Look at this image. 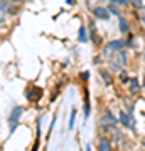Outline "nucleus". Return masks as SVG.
<instances>
[{
	"label": "nucleus",
	"instance_id": "obj_21",
	"mask_svg": "<svg viewBox=\"0 0 145 151\" xmlns=\"http://www.w3.org/2000/svg\"><path fill=\"white\" fill-rule=\"evenodd\" d=\"M144 60H145V52H144Z\"/></svg>",
	"mask_w": 145,
	"mask_h": 151
},
{
	"label": "nucleus",
	"instance_id": "obj_2",
	"mask_svg": "<svg viewBox=\"0 0 145 151\" xmlns=\"http://www.w3.org/2000/svg\"><path fill=\"white\" fill-rule=\"evenodd\" d=\"M123 47H125L123 40H113V42H110V44L105 45V54L106 55L117 54V52H120V50H123Z\"/></svg>",
	"mask_w": 145,
	"mask_h": 151
},
{
	"label": "nucleus",
	"instance_id": "obj_3",
	"mask_svg": "<svg viewBox=\"0 0 145 151\" xmlns=\"http://www.w3.org/2000/svg\"><path fill=\"white\" fill-rule=\"evenodd\" d=\"M125 64H127V52L125 50H120V52H117V57L111 60V67L120 70Z\"/></svg>",
	"mask_w": 145,
	"mask_h": 151
},
{
	"label": "nucleus",
	"instance_id": "obj_19",
	"mask_svg": "<svg viewBox=\"0 0 145 151\" xmlns=\"http://www.w3.org/2000/svg\"><path fill=\"white\" fill-rule=\"evenodd\" d=\"M12 2H22V0H12Z\"/></svg>",
	"mask_w": 145,
	"mask_h": 151
},
{
	"label": "nucleus",
	"instance_id": "obj_22",
	"mask_svg": "<svg viewBox=\"0 0 145 151\" xmlns=\"http://www.w3.org/2000/svg\"><path fill=\"white\" fill-rule=\"evenodd\" d=\"M144 146H145V141H144Z\"/></svg>",
	"mask_w": 145,
	"mask_h": 151
},
{
	"label": "nucleus",
	"instance_id": "obj_14",
	"mask_svg": "<svg viewBox=\"0 0 145 151\" xmlns=\"http://www.w3.org/2000/svg\"><path fill=\"white\" fill-rule=\"evenodd\" d=\"M130 2H132V4H133L135 7H138V9H142V7H144V4H142V0H130Z\"/></svg>",
	"mask_w": 145,
	"mask_h": 151
},
{
	"label": "nucleus",
	"instance_id": "obj_17",
	"mask_svg": "<svg viewBox=\"0 0 145 151\" xmlns=\"http://www.w3.org/2000/svg\"><path fill=\"white\" fill-rule=\"evenodd\" d=\"M142 22H144V27H145V10L142 12Z\"/></svg>",
	"mask_w": 145,
	"mask_h": 151
},
{
	"label": "nucleus",
	"instance_id": "obj_1",
	"mask_svg": "<svg viewBox=\"0 0 145 151\" xmlns=\"http://www.w3.org/2000/svg\"><path fill=\"white\" fill-rule=\"evenodd\" d=\"M22 116V108L20 106H15V108L10 111V116H9V126H10V133H14V129L17 128V123Z\"/></svg>",
	"mask_w": 145,
	"mask_h": 151
},
{
	"label": "nucleus",
	"instance_id": "obj_12",
	"mask_svg": "<svg viewBox=\"0 0 145 151\" xmlns=\"http://www.w3.org/2000/svg\"><path fill=\"white\" fill-rule=\"evenodd\" d=\"M74 116H76V111L73 109V113H71V119H69V124H68V128H69V129H73V128H74Z\"/></svg>",
	"mask_w": 145,
	"mask_h": 151
},
{
	"label": "nucleus",
	"instance_id": "obj_15",
	"mask_svg": "<svg viewBox=\"0 0 145 151\" xmlns=\"http://www.w3.org/2000/svg\"><path fill=\"white\" fill-rule=\"evenodd\" d=\"M111 4H120V5H127L128 4V0H110Z\"/></svg>",
	"mask_w": 145,
	"mask_h": 151
},
{
	"label": "nucleus",
	"instance_id": "obj_6",
	"mask_svg": "<svg viewBox=\"0 0 145 151\" xmlns=\"http://www.w3.org/2000/svg\"><path fill=\"white\" fill-rule=\"evenodd\" d=\"M93 14H95V17L101 19V20H106L108 17H110V12H108V9H103V7H96V9L93 10Z\"/></svg>",
	"mask_w": 145,
	"mask_h": 151
},
{
	"label": "nucleus",
	"instance_id": "obj_11",
	"mask_svg": "<svg viewBox=\"0 0 145 151\" xmlns=\"http://www.w3.org/2000/svg\"><path fill=\"white\" fill-rule=\"evenodd\" d=\"M100 74H101V77L105 79V82H106V84H108V82H111V74H110L108 70H101Z\"/></svg>",
	"mask_w": 145,
	"mask_h": 151
},
{
	"label": "nucleus",
	"instance_id": "obj_10",
	"mask_svg": "<svg viewBox=\"0 0 145 151\" xmlns=\"http://www.w3.org/2000/svg\"><path fill=\"white\" fill-rule=\"evenodd\" d=\"M120 30L122 32H128V22L125 19H120Z\"/></svg>",
	"mask_w": 145,
	"mask_h": 151
},
{
	"label": "nucleus",
	"instance_id": "obj_18",
	"mask_svg": "<svg viewBox=\"0 0 145 151\" xmlns=\"http://www.w3.org/2000/svg\"><path fill=\"white\" fill-rule=\"evenodd\" d=\"M86 151H91V146H86Z\"/></svg>",
	"mask_w": 145,
	"mask_h": 151
},
{
	"label": "nucleus",
	"instance_id": "obj_4",
	"mask_svg": "<svg viewBox=\"0 0 145 151\" xmlns=\"http://www.w3.org/2000/svg\"><path fill=\"white\" fill-rule=\"evenodd\" d=\"M26 96L29 101H39L41 97H42V89L37 86H32V87H29L26 92Z\"/></svg>",
	"mask_w": 145,
	"mask_h": 151
},
{
	"label": "nucleus",
	"instance_id": "obj_8",
	"mask_svg": "<svg viewBox=\"0 0 145 151\" xmlns=\"http://www.w3.org/2000/svg\"><path fill=\"white\" fill-rule=\"evenodd\" d=\"M78 40H79V42H86V40H88V32H86L85 25L79 29V39H78Z\"/></svg>",
	"mask_w": 145,
	"mask_h": 151
},
{
	"label": "nucleus",
	"instance_id": "obj_7",
	"mask_svg": "<svg viewBox=\"0 0 145 151\" xmlns=\"http://www.w3.org/2000/svg\"><path fill=\"white\" fill-rule=\"evenodd\" d=\"M98 150L100 151H111V143H110V139H108V138H101Z\"/></svg>",
	"mask_w": 145,
	"mask_h": 151
},
{
	"label": "nucleus",
	"instance_id": "obj_16",
	"mask_svg": "<svg viewBox=\"0 0 145 151\" xmlns=\"http://www.w3.org/2000/svg\"><path fill=\"white\" fill-rule=\"evenodd\" d=\"M120 79H122V82H128V76H127V72H122V74H120Z\"/></svg>",
	"mask_w": 145,
	"mask_h": 151
},
{
	"label": "nucleus",
	"instance_id": "obj_9",
	"mask_svg": "<svg viewBox=\"0 0 145 151\" xmlns=\"http://www.w3.org/2000/svg\"><path fill=\"white\" fill-rule=\"evenodd\" d=\"M138 89H140L138 81H137V79H132V81H130V92H138Z\"/></svg>",
	"mask_w": 145,
	"mask_h": 151
},
{
	"label": "nucleus",
	"instance_id": "obj_5",
	"mask_svg": "<svg viewBox=\"0 0 145 151\" xmlns=\"http://www.w3.org/2000/svg\"><path fill=\"white\" fill-rule=\"evenodd\" d=\"M120 123L123 124V126H127V128H132V129L135 128V121H133V118H132V116H128L127 113H123V111L120 113Z\"/></svg>",
	"mask_w": 145,
	"mask_h": 151
},
{
	"label": "nucleus",
	"instance_id": "obj_20",
	"mask_svg": "<svg viewBox=\"0 0 145 151\" xmlns=\"http://www.w3.org/2000/svg\"><path fill=\"white\" fill-rule=\"evenodd\" d=\"M144 89H145V81H144Z\"/></svg>",
	"mask_w": 145,
	"mask_h": 151
},
{
	"label": "nucleus",
	"instance_id": "obj_13",
	"mask_svg": "<svg viewBox=\"0 0 145 151\" xmlns=\"http://www.w3.org/2000/svg\"><path fill=\"white\" fill-rule=\"evenodd\" d=\"M108 12H111V14H115V15H120V12H118V9L115 5H111V7H108Z\"/></svg>",
	"mask_w": 145,
	"mask_h": 151
}]
</instances>
